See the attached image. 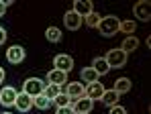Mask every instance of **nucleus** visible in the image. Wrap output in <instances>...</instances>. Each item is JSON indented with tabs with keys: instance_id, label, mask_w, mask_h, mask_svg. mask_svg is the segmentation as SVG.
Wrapping results in <instances>:
<instances>
[{
	"instance_id": "9b49d317",
	"label": "nucleus",
	"mask_w": 151,
	"mask_h": 114,
	"mask_svg": "<svg viewBox=\"0 0 151 114\" xmlns=\"http://www.w3.org/2000/svg\"><path fill=\"white\" fill-rule=\"evenodd\" d=\"M92 10L94 8H92V2L90 0H76L74 2V12L78 16H82V19H86Z\"/></svg>"
},
{
	"instance_id": "9d476101",
	"label": "nucleus",
	"mask_w": 151,
	"mask_h": 114,
	"mask_svg": "<svg viewBox=\"0 0 151 114\" xmlns=\"http://www.w3.org/2000/svg\"><path fill=\"white\" fill-rule=\"evenodd\" d=\"M63 24H65L68 31H78L82 27V16H78L74 10H68L65 16H63Z\"/></svg>"
},
{
	"instance_id": "393cba45",
	"label": "nucleus",
	"mask_w": 151,
	"mask_h": 114,
	"mask_svg": "<svg viewBox=\"0 0 151 114\" xmlns=\"http://www.w3.org/2000/svg\"><path fill=\"white\" fill-rule=\"evenodd\" d=\"M135 21H121V27H119V31H123V33H135Z\"/></svg>"
},
{
	"instance_id": "7ed1b4c3",
	"label": "nucleus",
	"mask_w": 151,
	"mask_h": 114,
	"mask_svg": "<svg viewBox=\"0 0 151 114\" xmlns=\"http://www.w3.org/2000/svg\"><path fill=\"white\" fill-rule=\"evenodd\" d=\"M45 90V82L43 80H39V77H29L25 84H23V92L29 94L31 98H35V96H39V94H43Z\"/></svg>"
},
{
	"instance_id": "6ab92c4d",
	"label": "nucleus",
	"mask_w": 151,
	"mask_h": 114,
	"mask_svg": "<svg viewBox=\"0 0 151 114\" xmlns=\"http://www.w3.org/2000/svg\"><path fill=\"white\" fill-rule=\"evenodd\" d=\"M51 104H53V102H51L45 94H39V96H35V98H33V106H35V108H39V110H47Z\"/></svg>"
},
{
	"instance_id": "aec40b11",
	"label": "nucleus",
	"mask_w": 151,
	"mask_h": 114,
	"mask_svg": "<svg viewBox=\"0 0 151 114\" xmlns=\"http://www.w3.org/2000/svg\"><path fill=\"white\" fill-rule=\"evenodd\" d=\"M98 77H100V75H98L92 67H84V69H82V73H80V80H82V82H88V84L98 82Z\"/></svg>"
},
{
	"instance_id": "4468645a",
	"label": "nucleus",
	"mask_w": 151,
	"mask_h": 114,
	"mask_svg": "<svg viewBox=\"0 0 151 114\" xmlns=\"http://www.w3.org/2000/svg\"><path fill=\"white\" fill-rule=\"evenodd\" d=\"M92 106H94V102L90 100V98H80V100H76L74 104V112L76 114H90V110H92Z\"/></svg>"
},
{
	"instance_id": "412c9836",
	"label": "nucleus",
	"mask_w": 151,
	"mask_h": 114,
	"mask_svg": "<svg viewBox=\"0 0 151 114\" xmlns=\"http://www.w3.org/2000/svg\"><path fill=\"white\" fill-rule=\"evenodd\" d=\"M45 37H47L49 43H59V41H61V31H59L57 27H49V29L45 31Z\"/></svg>"
},
{
	"instance_id": "f03ea898",
	"label": "nucleus",
	"mask_w": 151,
	"mask_h": 114,
	"mask_svg": "<svg viewBox=\"0 0 151 114\" xmlns=\"http://www.w3.org/2000/svg\"><path fill=\"white\" fill-rule=\"evenodd\" d=\"M106 63H108V67L112 69H119V67H125L127 63V53L123 51V49H110L108 53H106Z\"/></svg>"
},
{
	"instance_id": "dca6fc26",
	"label": "nucleus",
	"mask_w": 151,
	"mask_h": 114,
	"mask_svg": "<svg viewBox=\"0 0 151 114\" xmlns=\"http://www.w3.org/2000/svg\"><path fill=\"white\" fill-rule=\"evenodd\" d=\"M90 67L94 69L98 75H106V73L110 71V67H108V63H106V59H104V57H96V59L92 61V65H90Z\"/></svg>"
},
{
	"instance_id": "1a4fd4ad",
	"label": "nucleus",
	"mask_w": 151,
	"mask_h": 114,
	"mask_svg": "<svg viewBox=\"0 0 151 114\" xmlns=\"http://www.w3.org/2000/svg\"><path fill=\"white\" fill-rule=\"evenodd\" d=\"M14 106H17L19 112H29V110L33 108V98H31L29 94H25V92H19V94H17Z\"/></svg>"
},
{
	"instance_id": "0eeeda50",
	"label": "nucleus",
	"mask_w": 151,
	"mask_h": 114,
	"mask_svg": "<svg viewBox=\"0 0 151 114\" xmlns=\"http://www.w3.org/2000/svg\"><path fill=\"white\" fill-rule=\"evenodd\" d=\"M17 94H19V92L14 90L12 86L2 88V90H0V104H2V106H14V102H17Z\"/></svg>"
},
{
	"instance_id": "a878e982",
	"label": "nucleus",
	"mask_w": 151,
	"mask_h": 114,
	"mask_svg": "<svg viewBox=\"0 0 151 114\" xmlns=\"http://www.w3.org/2000/svg\"><path fill=\"white\" fill-rule=\"evenodd\" d=\"M110 114H127V108H123V106H110Z\"/></svg>"
},
{
	"instance_id": "c756f323",
	"label": "nucleus",
	"mask_w": 151,
	"mask_h": 114,
	"mask_svg": "<svg viewBox=\"0 0 151 114\" xmlns=\"http://www.w3.org/2000/svg\"><path fill=\"white\" fill-rule=\"evenodd\" d=\"M2 82H4V69L0 67V84H2Z\"/></svg>"
},
{
	"instance_id": "ddd939ff",
	"label": "nucleus",
	"mask_w": 151,
	"mask_h": 114,
	"mask_svg": "<svg viewBox=\"0 0 151 114\" xmlns=\"http://www.w3.org/2000/svg\"><path fill=\"white\" fill-rule=\"evenodd\" d=\"M102 94H104V86H102L100 82H94V84H88V88L84 90V96H86V98H90L92 102H94L96 98H102Z\"/></svg>"
},
{
	"instance_id": "39448f33",
	"label": "nucleus",
	"mask_w": 151,
	"mask_h": 114,
	"mask_svg": "<svg viewBox=\"0 0 151 114\" xmlns=\"http://www.w3.org/2000/svg\"><path fill=\"white\" fill-rule=\"evenodd\" d=\"M133 14L139 19V21H149L151 19V4H149V0H139L135 6H133Z\"/></svg>"
},
{
	"instance_id": "f8f14e48",
	"label": "nucleus",
	"mask_w": 151,
	"mask_h": 114,
	"mask_svg": "<svg viewBox=\"0 0 151 114\" xmlns=\"http://www.w3.org/2000/svg\"><path fill=\"white\" fill-rule=\"evenodd\" d=\"M68 82V73L61 69H51L47 73V84H55V86H65Z\"/></svg>"
},
{
	"instance_id": "20e7f679",
	"label": "nucleus",
	"mask_w": 151,
	"mask_h": 114,
	"mask_svg": "<svg viewBox=\"0 0 151 114\" xmlns=\"http://www.w3.org/2000/svg\"><path fill=\"white\" fill-rule=\"evenodd\" d=\"M84 90H86V88H84L80 82H72V84H68V86H59V92L68 94L70 100H80V98H84Z\"/></svg>"
},
{
	"instance_id": "f3484780",
	"label": "nucleus",
	"mask_w": 151,
	"mask_h": 114,
	"mask_svg": "<svg viewBox=\"0 0 151 114\" xmlns=\"http://www.w3.org/2000/svg\"><path fill=\"white\" fill-rule=\"evenodd\" d=\"M131 86H133V84H131V80H129V77H119V80L114 82V88H112V90L121 96V94L131 92Z\"/></svg>"
},
{
	"instance_id": "2eb2a0df",
	"label": "nucleus",
	"mask_w": 151,
	"mask_h": 114,
	"mask_svg": "<svg viewBox=\"0 0 151 114\" xmlns=\"http://www.w3.org/2000/svg\"><path fill=\"white\" fill-rule=\"evenodd\" d=\"M137 47H139V39H137V37H133V35L125 37V39H123V43H121V49L125 51L127 55H129V53H133Z\"/></svg>"
},
{
	"instance_id": "c85d7f7f",
	"label": "nucleus",
	"mask_w": 151,
	"mask_h": 114,
	"mask_svg": "<svg viewBox=\"0 0 151 114\" xmlns=\"http://www.w3.org/2000/svg\"><path fill=\"white\" fill-rule=\"evenodd\" d=\"M4 12H6V4L0 0V16H4Z\"/></svg>"
},
{
	"instance_id": "7c9ffc66",
	"label": "nucleus",
	"mask_w": 151,
	"mask_h": 114,
	"mask_svg": "<svg viewBox=\"0 0 151 114\" xmlns=\"http://www.w3.org/2000/svg\"><path fill=\"white\" fill-rule=\"evenodd\" d=\"M2 114H12V112H2Z\"/></svg>"
},
{
	"instance_id": "a211bd4d",
	"label": "nucleus",
	"mask_w": 151,
	"mask_h": 114,
	"mask_svg": "<svg viewBox=\"0 0 151 114\" xmlns=\"http://www.w3.org/2000/svg\"><path fill=\"white\" fill-rule=\"evenodd\" d=\"M119 98H121V96H119L114 90H104L100 100L106 104V106H116V104H119Z\"/></svg>"
},
{
	"instance_id": "bb28decb",
	"label": "nucleus",
	"mask_w": 151,
	"mask_h": 114,
	"mask_svg": "<svg viewBox=\"0 0 151 114\" xmlns=\"http://www.w3.org/2000/svg\"><path fill=\"white\" fill-rule=\"evenodd\" d=\"M57 114H76V112L72 106H61V108H57Z\"/></svg>"
},
{
	"instance_id": "4be33fe9",
	"label": "nucleus",
	"mask_w": 151,
	"mask_h": 114,
	"mask_svg": "<svg viewBox=\"0 0 151 114\" xmlns=\"http://www.w3.org/2000/svg\"><path fill=\"white\" fill-rule=\"evenodd\" d=\"M53 104H55L57 108H61V106H70V98H68V94L59 92V94L53 98Z\"/></svg>"
},
{
	"instance_id": "b1692460",
	"label": "nucleus",
	"mask_w": 151,
	"mask_h": 114,
	"mask_svg": "<svg viewBox=\"0 0 151 114\" xmlns=\"http://www.w3.org/2000/svg\"><path fill=\"white\" fill-rule=\"evenodd\" d=\"M43 94H45L51 102H53V98L59 94V86H55V84H47V86H45V90H43Z\"/></svg>"
},
{
	"instance_id": "cd10ccee",
	"label": "nucleus",
	"mask_w": 151,
	"mask_h": 114,
	"mask_svg": "<svg viewBox=\"0 0 151 114\" xmlns=\"http://www.w3.org/2000/svg\"><path fill=\"white\" fill-rule=\"evenodd\" d=\"M4 41H6V31L0 27V45H4Z\"/></svg>"
},
{
	"instance_id": "423d86ee",
	"label": "nucleus",
	"mask_w": 151,
	"mask_h": 114,
	"mask_svg": "<svg viewBox=\"0 0 151 114\" xmlns=\"http://www.w3.org/2000/svg\"><path fill=\"white\" fill-rule=\"evenodd\" d=\"M53 65H55V69H61V71L70 73V71L74 69V59H72L70 55L61 53V55H55V59H53Z\"/></svg>"
},
{
	"instance_id": "6e6552de",
	"label": "nucleus",
	"mask_w": 151,
	"mask_h": 114,
	"mask_svg": "<svg viewBox=\"0 0 151 114\" xmlns=\"http://www.w3.org/2000/svg\"><path fill=\"white\" fill-rule=\"evenodd\" d=\"M6 59H8V63H12V65L21 63V61L25 59V49L21 45H12L10 49H6Z\"/></svg>"
},
{
	"instance_id": "5701e85b",
	"label": "nucleus",
	"mask_w": 151,
	"mask_h": 114,
	"mask_svg": "<svg viewBox=\"0 0 151 114\" xmlns=\"http://www.w3.org/2000/svg\"><path fill=\"white\" fill-rule=\"evenodd\" d=\"M84 21H86V24H88V27H92V29H96V27H98V23H100V14L92 10V12H90V14H88V16L84 19Z\"/></svg>"
},
{
	"instance_id": "f257e3e1",
	"label": "nucleus",
	"mask_w": 151,
	"mask_h": 114,
	"mask_svg": "<svg viewBox=\"0 0 151 114\" xmlns=\"http://www.w3.org/2000/svg\"><path fill=\"white\" fill-rule=\"evenodd\" d=\"M119 27H121V21H119V16H114V14H108V16H102L100 23H98V33H100L102 37H114L116 33H119Z\"/></svg>"
}]
</instances>
